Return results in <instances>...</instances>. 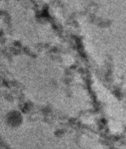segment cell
<instances>
[{
	"label": "cell",
	"mask_w": 126,
	"mask_h": 149,
	"mask_svg": "<svg viewBox=\"0 0 126 149\" xmlns=\"http://www.w3.org/2000/svg\"><path fill=\"white\" fill-rule=\"evenodd\" d=\"M1 149H3V148H1Z\"/></svg>",
	"instance_id": "3"
},
{
	"label": "cell",
	"mask_w": 126,
	"mask_h": 149,
	"mask_svg": "<svg viewBox=\"0 0 126 149\" xmlns=\"http://www.w3.org/2000/svg\"><path fill=\"white\" fill-rule=\"evenodd\" d=\"M3 149H109L94 127L32 108L3 94Z\"/></svg>",
	"instance_id": "1"
},
{
	"label": "cell",
	"mask_w": 126,
	"mask_h": 149,
	"mask_svg": "<svg viewBox=\"0 0 126 149\" xmlns=\"http://www.w3.org/2000/svg\"><path fill=\"white\" fill-rule=\"evenodd\" d=\"M93 94L97 98L96 103L100 109L108 130L113 134H119L126 129V100H123L111 91L102 90Z\"/></svg>",
	"instance_id": "2"
}]
</instances>
